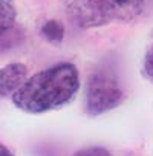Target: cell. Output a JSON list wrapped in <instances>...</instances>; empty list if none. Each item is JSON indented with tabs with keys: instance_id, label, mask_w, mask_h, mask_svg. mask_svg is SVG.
<instances>
[{
	"instance_id": "cell-2",
	"label": "cell",
	"mask_w": 153,
	"mask_h": 156,
	"mask_svg": "<svg viewBox=\"0 0 153 156\" xmlns=\"http://www.w3.org/2000/svg\"><path fill=\"white\" fill-rule=\"evenodd\" d=\"M124 100V90L116 73L109 69H98L87 81L86 110L89 115H101L118 107Z\"/></svg>"
},
{
	"instance_id": "cell-9",
	"label": "cell",
	"mask_w": 153,
	"mask_h": 156,
	"mask_svg": "<svg viewBox=\"0 0 153 156\" xmlns=\"http://www.w3.org/2000/svg\"><path fill=\"white\" fill-rule=\"evenodd\" d=\"M144 72H145V75L150 78V80H153V44L145 52V57H144Z\"/></svg>"
},
{
	"instance_id": "cell-4",
	"label": "cell",
	"mask_w": 153,
	"mask_h": 156,
	"mask_svg": "<svg viewBox=\"0 0 153 156\" xmlns=\"http://www.w3.org/2000/svg\"><path fill=\"white\" fill-rule=\"evenodd\" d=\"M28 67L22 63H11L0 69V98L14 95L25 83Z\"/></svg>"
},
{
	"instance_id": "cell-7",
	"label": "cell",
	"mask_w": 153,
	"mask_h": 156,
	"mask_svg": "<svg viewBox=\"0 0 153 156\" xmlns=\"http://www.w3.org/2000/svg\"><path fill=\"white\" fill-rule=\"evenodd\" d=\"M41 35L51 43H61L64 38V28L57 20H49L41 26Z\"/></svg>"
},
{
	"instance_id": "cell-6",
	"label": "cell",
	"mask_w": 153,
	"mask_h": 156,
	"mask_svg": "<svg viewBox=\"0 0 153 156\" xmlns=\"http://www.w3.org/2000/svg\"><path fill=\"white\" fill-rule=\"evenodd\" d=\"M17 11L12 0H0V37L12 29Z\"/></svg>"
},
{
	"instance_id": "cell-5",
	"label": "cell",
	"mask_w": 153,
	"mask_h": 156,
	"mask_svg": "<svg viewBox=\"0 0 153 156\" xmlns=\"http://www.w3.org/2000/svg\"><path fill=\"white\" fill-rule=\"evenodd\" d=\"M110 3L115 19L123 22H130L144 11V0H110Z\"/></svg>"
},
{
	"instance_id": "cell-1",
	"label": "cell",
	"mask_w": 153,
	"mask_h": 156,
	"mask_svg": "<svg viewBox=\"0 0 153 156\" xmlns=\"http://www.w3.org/2000/svg\"><path fill=\"white\" fill-rule=\"evenodd\" d=\"M80 89V73L75 64L63 61L37 72L12 95L17 109L40 115L70 103Z\"/></svg>"
},
{
	"instance_id": "cell-3",
	"label": "cell",
	"mask_w": 153,
	"mask_h": 156,
	"mask_svg": "<svg viewBox=\"0 0 153 156\" xmlns=\"http://www.w3.org/2000/svg\"><path fill=\"white\" fill-rule=\"evenodd\" d=\"M67 17L80 29L104 26L115 19L110 0H70Z\"/></svg>"
},
{
	"instance_id": "cell-10",
	"label": "cell",
	"mask_w": 153,
	"mask_h": 156,
	"mask_svg": "<svg viewBox=\"0 0 153 156\" xmlns=\"http://www.w3.org/2000/svg\"><path fill=\"white\" fill-rule=\"evenodd\" d=\"M0 156H14V153L6 145H3L2 142H0Z\"/></svg>"
},
{
	"instance_id": "cell-8",
	"label": "cell",
	"mask_w": 153,
	"mask_h": 156,
	"mask_svg": "<svg viewBox=\"0 0 153 156\" xmlns=\"http://www.w3.org/2000/svg\"><path fill=\"white\" fill-rule=\"evenodd\" d=\"M72 156H112V153L104 147H87L75 151Z\"/></svg>"
}]
</instances>
